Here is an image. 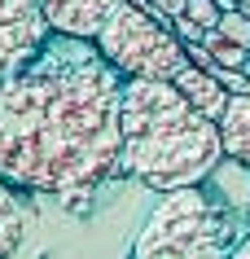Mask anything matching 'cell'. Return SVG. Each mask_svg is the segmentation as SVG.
I'll use <instances>...</instances> for the list:
<instances>
[{"mask_svg":"<svg viewBox=\"0 0 250 259\" xmlns=\"http://www.w3.org/2000/svg\"><path fill=\"white\" fill-rule=\"evenodd\" d=\"M123 75L92 40H48L27 70L0 79V180L79 215L123 154Z\"/></svg>","mask_w":250,"mask_h":259,"instance_id":"1","label":"cell"},{"mask_svg":"<svg viewBox=\"0 0 250 259\" xmlns=\"http://www.w3.org/2000/svg\"><path fill=\"white\" fill-rule=\"evenodd\" d=\"M123 154L119 171L136 176L158 193L207 185L224 163L220 123L202 114L176 79H127L123 83Z\"/></svg>","mask_w":250,"mask_h":259,"instance_id":"2","label":"cell"},{"mask_svg":"<svg viewBox=\"0 0 250 259\" xmlns=\"http://www.w3.org/2000/svg\"><path fill=\"white\" fill-rule=\"evenodd\" d=\"M241 237L233 211L207 185H184L163 193L127 259H233Z\"/></svg>","mask_w":250,"mask_h":259,"instance_id":"3","label":"cell"},{"mask_svg":"<svg viewBox=\"0 0 250 259\" xmlns=\"http://www.w3.org/2000/svg\"><path fill=\"white\" fill-rule=\"evenodd\" d=\"M92 44L123 79H176L189 66L184 40L171 31V22L154 18L145 5L132 0L114 5V14L106 18Z\"/></svg>","mask_w":250,"mask_h":259,"instance_id":"4","label":"cell"},{"mask_svg":"<svg viewBox=\"0 0 250 259\" xmlns=\"http://www.w3.org/2000/svg\"><path fill=\"white\" fill-rule=\"evenodd\" d=\"M53 27L40 0H0V79L27 70L48 49Z\"/></svg>","mask_w":250,"mask_h":259,"instance_id":"5","label":"cell"},{"mask_svg":"<svg viewBox=\"0 0 250 259\" xmlns=\"http://www.w3.org/2000/svg\"><path fill=\"white\" fill-rule=\"evenodd\" d=\"M44 18L57 35L70 40H97V31L106 27V18L114 14L119 0H40Z\"/></svg>","mask_w":250,"mask_h":259,"instance_id":"6","label":"cell"},{"mask_svg":"<svg viewBox=\"0 0 250 259\" xmlns=\"http://www.w3.org/2000/svg\"><path fill=\"white\" fill-rule=\"evenodd\" d=\"M220 141H224V158L250 171V93L228 97V110L220 114Z\"/></svg>","mask_w":250,"mask_h":259,"instance_id":"7","label":"cell"},{"mask_svg":"<svg viewBox=\"0 0 250 259\" xmlns=\"http://www.w3.org/2000/svg\"><path fill=\"white\" fill-rule=\"evenodd\" d=\"M176 88H180V93L189 97L197 110H202V114H211L215 123H220V114L228 110V97H233V93L220 83V75H215V70H202V66H193V62L176 75Z\"/></svg>","mask_w":250,"mask_h":259,"instance_id":"8","label":"cell"},{"mask_svg":"<svg viewBox=\"0 0 250 259\" xmlns=\"http://www.w3.org/2000/svg\"><path fill=\"white\" fill-rule=\"evenodd\" d=\"M27 237V211H22V193L0 180V259H18Z\"/></svg>","mask_w":250,"mask_h":259,"instance_id":"9","label":"cell"},{"mask_svg":"<svg viewBox=\"0 0 250 259\" xmlns=\"http://www.w3.org/2000/svg\"><path fill=\"white\" fill-rule=\"evenodd\" d=\"M215 31H220L224 40L250 49V14H246V9H224V18H220V27H215Z\"/></svg>","mask_w":250,"mask_h":259,"instance_id":"10","label":"cell"},{"mask_svg":"<svg viewBox=\"0 0 250 259\" xmlns=\"http://www.w3.org/2000/svg\"><path fill=\"white\" fill-rule=\"evenodd\" d=\"M184 14L193 18L202 31H215V27H220V18H224V9H220V0H189Z\"/></svg>","mask_w":250,"mask_h":259,"instance_id":"11","label":"cell"},{"mask_svg":"<svg viewBox=\"0 0 250 259\" xmlns=\"http://www.w3.org/2000/svg\"><path fill=\"white\" fill-rule=\"evenodd\" d=\"M171 31H176V35H180L184 44H197V40H202V35H207V31L197 27V22H193V18H189V14H180V18H171Z\"/></svg>","mask_w":250,"mask_h":259,"instance_id":"12","label":"cell"},{"mask_svg":"<svg viewBox=\"0 0 250 259\" xmlns=\"http://www.w3.org/2000/svg\"><path fill=\"white\" fill-rule=\"evenodd\" d=\"M184 9H189V0H149V14H154V18H163V22L180 18Z\"/></svg>","mask_w":250,"mask_h":259,"instance_id":"13","label":"cell"},{"mask_svg":"<svg viewBox=\"0 0 250 259\" xmlns=\"http://www.w3.org/2000/svg\"><path fill=\"white\" fill-rule=\"evenodd\" d=\"M233 259H250V233L237 242V250H233Z\"/></svg>","mask_w":250,"mask_h":259,"instance_id":"14","label":"cell"},{"mask_svg":"<svg viewBox=\"0 0 250 259\" xmlns=\"http://www.w3.org/2000/svg\"><path fill=\"white\" fill-rule=\"evenodd\" d=\"M246 75H250V66H246Z\"/></svg>","mask_w":250,"mask_h":259,"instance_id":"15","label":"cell"}]
</instances>
